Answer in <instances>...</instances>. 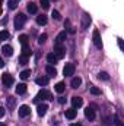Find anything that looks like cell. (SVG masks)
I'll return each instance as SVG.
<instances>
[{
	"label": "cell",
	"instance_id": "obj_23",
	"mask_svg": "<svg viewBox=\"0 0 124 126\" xmlns=\"http://www.w3.org/2000/svg\"><path fill=\"white\" fill-rule=\"evenodd\" d=\"M37 24H38V25H45V24H47V16H45V15L37 16Z\"/></svg>",
	"mask_w": 124,
	"mask_h": 126
},
{
	"label": "cell",
	"instance_id": "obj_29",
	"mask_svg": "<svg viewBox=\"0 0 124 126\" xmlns=\"http://www.w3.org/2000/svg\"><path fill=\"white\" fill-rule=\"evenodd\" d=\"M98 78H99V79H102V81H108V79H110V75H108L107 72H99Z\"/></svg>",
	"mask_w": 124,
	"mask_h": 126
},
{
	"label": "cell",
	"instance_id": "obj_14",
	"mask_svg": "<svg viewBox=\"0 0 124 126\" xmlns=\"http://www.w3.org/2000/svg\"><path fill=\"white\" fill-rule=\"evenodd\" d=\"M66 38H67V32H66V31L60 32V34L57 35V38H56V44H62V43H64V41H66Z\"/></svg>",
	"mask_w": 124,
	"mask_h": 126
},
{
	"label": "cell",
	"instance_id": "obj_11",
	"mask_svg": "<svg viewBox=\"0 0 124 126\" xmlns=\"http://www.w3.org/2000/svg\"><path fill=\"white\" fill-rule=\"evenodd\" d=\"M72 104H73V109H79V107H82L83 100L80 97H72Z\"/></svg>",
	"mask_w": 124,
	"mask_h": 126
},
{
	"label": "cell",
	"instance_id": "obj_37",
	"mask_svg": "<svg viewBox=\"0 0 124 126\" xmlns=\"http://www.w3.org/2000/svg\"><path fill=\"white\" fill-rule=\"evenodd\" d=\"M118 47H120V50H123V40L121 38H118Z\"/></svg>",
	"mask_w": 124,
	"mask_h": 126
},
{
	"label": "cell",
	"instance_id": "obj_21",
	"mask_svg": "<svg viewBox=\"0 0 124 126\" xmlns=\"http://www.w3.org/2000/svg\"><path fill=\"white\" fill-rule=\"evenodd\" d=\"M35 82H37L38 85H47V84H48V78H47V76H39V78L35 79Z\"/></svg>",
	"mask_w": 124,
	"mask_h": 126
},
{
	"label": "cell",
	"instance_id": "obj_7",
	"mask_svg": "<svg viewBox=\"0 0 124 126\" xmlns=\"http://www.w3.org/2000/svg\"><path fill=\"white\" fill-rule=\"evenodd\" d=\"M91 16L88 15V13H83L82 15V30H88L89 28V25H91Z\"/></svg>",
	"mask_w": 124,
	"mask_h": 126
},
{
	"label": "cell",
	"instance_id": "obj_44",
	"mask_svg": "<svg viewBox=\"0 0 124 126\" xmlns=\"http://www.w3.org/2000/svg\"><path fill=\"white\" fill-rule=\"evenodd\" d=\"M54 1H57V0H54Z\"/></svg>",
	"mask_w": 124,
	"mask_h": 126
},
{
	"label": "cell",
	"instance_id": "obj_42",
	"mask_svg": "<svg viewBox=\"0 0 124 126\" xmlns=\"http://www.w3.org/2000/svg\"><path fill=\"white\" fill-rule=\"evenodd\" d=\"M1 3H3V0H0V6H1Z\"/></svg>",
	"mask_w": 124,
	"mask_h": 126
},
{
	"label": "cell",
	"instance_id": "obj_33",
	"mask_svg": "<svg viewBox=\"0 0 124 126\" xmlns=\"http://www.w3.org/2000/svg\"><path fill=\"white\" fill-rule=\"evenodd\" d=\"M26 63H28V57L22 54V56L19 57V64H26Z\"/></svg>",
	"mask_w": 124,
	"mask_h": 126
},
{
	"label": "cell",
	"instance_id": "obj_8",
	"mask_svg": "<svg viewBox=\"0 0 124 126\" xmlns=\"http://www.w3.org/2000/svg\"><path fill=\"white\" fill-rule=\"evenodd\" d=\"M31 114V109H29V106H21L19 107V117H26V116H29Z\"/></svg>",
	"mask_w": 124,
	"mask_h": 126
},
{
	"label": "cell",
	"instance_id": "obj_31",
	"mask_svg": "<svg viewBox=\"0 0 124 126\" xmlns=\"http://www.w3.org/2000/svg\"><path fill=\"white\" fill-rule=\"evenodd\" d=\"M39 3H41L42 9H48L50 7V0H39Z\"/></svg>",
	"mask_w": 124,
	"mask_h": 126
},
{
	"label": "cell",
	"instance_id": "obj_3",
	"mask_svg": "<svg viewBox=\"0 0 124 126\" xmlns=\"http://www.w3.org/2000/svg\"><path fill=\"white\" fill-rule=\"evenodd\" d=\"M54 54L59 57V59H62L66 56V47L63 46V44H54Z\"/></svg>",
	"mask_w": 124,
	"mask_h": 126
},
{
	"label": "cell",
	"instance_id": "obj_6",
	"mask_svg": "<svg viewBox=\"0 0 124 126\" xmlns=\"http://www.w3.org/2000/svg\"><path fill=\"white\" fill-rule=\"evenodd\" d=\"M63 73H64V76H72V75H74V64H73V63H66V66H64V69H63Z\"/></svg>",
	"mask_w": 124,
	"mask_h": 126
},
{
	"label": "cell",
	"instance_id": "obj_40",
	"mask_svg": "<svg viewBox=\"0 0 124 126\" xmlns=\"http://www.w3.org/2000/svg\"><path fill=\"white\" fill-rule=\"evenodd\" d=\"M70 126H82V125H80V123H72Z\"/></svg>",
	"mask_w": 124,
	"mask_h": 126
},
{
	"label": "cell",
	"instance_id": "obj_34",
	"mask_svg": "<svg viewBox=\"0 0 124 126\" xmlns=\"http://www.w3.org/2000/svg\"><path fill=\"white\" fill-rule=\"evenodd\" d=\"M91 93H92L93 95H99V94H101V90H99V88H96V87H92V88H91Z\"/></svg>",
	"mask_w": 124,
	"mask_h": 126
},
{
	"label": "cell",
	"instance_id": "obj_20",
	"mask_svg": "<svg viewBox=\"0 0 124 126\" xmlns=\"http://www.w3.org/2000/svg\"><path fill=\"white\" fill-rule=\"evenodd\" d=\"M80 84H82V79L77 76V78H73L72 79V82H70V85H72V88H79L80 87Z\"/></svg>",
	"mask_w": 124,
	"mask_h": 126
},
{
	"label": "cell",
	"instance_id": "obj_17",
	"mask_svg": "<svg viewBox=\"0 0 124 126\" xmlns=\"http://www.w3.org/2000/svg\"><path fill=\"white\" fill-rule=\"evenodd\" d=\"M26 10H28L29 13H37V12H38V7H37V4H35L34 1H29L28 6H26Z\"/></svg>",
	"mask_w": 124,
	"mask_h": 126
},
{
	"label": "cell",
	"instance_id": "obj_13",
	"mask_svg": "<svg viewBox=\"0 0 124 126\" xmlns=\"http://www.w3.org/2000/svg\"><path fill=\"white\" fill-rule=\"evenodd\" d=\"M47 110H48V106H47V104H39V106L37 107V113H38V116H44V114L47 113Z\"/></svg>",
	"mask_w": 124,
	"mask_h": 126
},
{
	"label": "cell",
	"instance_id": "obj_10",
	"mask_svg": "<svg viewBox=\"0 0 124 126\" xmlns=\"http://www.w3.org/2000/svg\"><path fill=\"white\" fill-rule=\"evenodd\" d=\"M6 106H7L9 110H13L15 106H16V98H15L13 95H9V97L6 98Z\"/></svg>",
	"mask_w": 124,
	"mask_h": 126
},
{
	"label": "cell",
	"instance_id": "obj_30",
	"mask_svg": "<svg viewBox=\"0 0 124 126\" xmlns=\"http://www.w3.org/2000/svg\"><path fill=\"white\" fill-rule=\"evenodd\" d=\"M51 16H53V19H56V21H60V19H62V16H60V12H59V10H53Z\"/></svg>",
	"mask_w": 124,
	"mask_h": 126
},
{
	"label": "cell",
	"instance_id": "obj_12",
	"mask_svg": "<svg viewBox=\"0 0 124 126\" xmlns=\"http://www.w3.org/2000/svg\"><path fill=\"white\" fill-rule=\"evenodd\" d=\"M76 114H77V110H76V109H69V110L64 111V116H66L67 119H70V120H73V119L76 117Z\"/></svg>",
	"mask_w": 124,
	"mask_h": 126
},
{
	"label": "cell",
	"instance_id": "obj_22",
	"mask_svg": "<svg viewBox=\"0 0 124 126\" xmlns=\"http://www.w3.org/2000/svg\"><path fill=\"white\" fill-rule=\"evenodd\" d=\"M54 88H56V91L59 94H62V93H64V90H66V85H64V82H57Z\"/></svg>",
	"mask_w": 124,
	"mask_h": 126
},
{
	"label": "cell",
	"instance_id": "obj_4",
	"mask_svg": "<svg viewBox=\"0 0 124 126\" xmlns=\"http://www.w3.org/2000/svg\"><path fill=\"white\" fill-rule=\"evenodd\" d=\"M1 82H3L4 87H10V85H13L15 79H13V76L10 73H3L1 75Z\"/></svg>",
	"mask_w": 124,
	"mask_h": 126
},
{
	"label": "cell",
	"instance_id": "obj_9",
	"mask_svg": "<svg viewBox=\"0 0 124 126\" xmlns=\"http://www.w3.org/2000/svg\"><path fill=\"white\" fill-rule=\"evenodd\" d=\"M1 53H3L4 56H7V57H12V56H13V47L9 46V44H4V46L1 47Z\"/></svg>",
	"mask_w": 124,
	"mask_h": 126
},
{
	"label": "cell",
	"instance_id": "obj_36",
	"mask_svg": "<svg viewBox=\"0 0 124 126\" xmlns=\"http://www.w3.org/2000/svg\"><path fill=\"white\" fill-rule=\"evenodd\" d=\"M4 113H6V109H4V107H0V117H3Z\"/></svg>",
	"mask_w": 124,
	"mask_h": 126
},
{
	"label": "cell",
	"instance_id": "obj_5",
	"mask_svg": "<svg viewBox=\"0 0 124 126\" xmlns=\"http://www.w3.org/2000/svg\"><path fill=\"white\" fill-rule=\"evenodd\" d=\"M92 38H93L95 47H96V48H102V41H101V35H99V31H98V30H93Z\"/></svg>",
	"mask_w": 124,
	"mask_h": 126
},
{
	"label": "cell",
	"instance_id": "obj_32",
	"mask_svg": "<svg viewBox=\"0 0 124 126\" xmlns=\"http://www.w3.org/2000/svg\"><path fill=\"white\" fill-rule=\"evenodd\" d=\"M45 40H47V34L39 35V38H38V44H44V43H45Z\"/></svg>",
	"mask_w": 124,
	"mask_h": 126
},
{
	"label": "cell",
	"instance_id": "obj_16",
	"mask_svg": "<svg viewBox=\"0 0 124 126\" xmlns=\"http://www.w3.org/2000/svg\"><path fill=\"white\" fill-rule=\"evenodd\" d=\"M85 116H86V119L93 120V119H95V110H92V107H88V109L85 110Z\"/></svg>",
	"mask_w": 124,
	"mask_h": 126
},
{
	"label": "cell",
	"instance_id": "obj_25",
	"mask_svg": "<svg viewBox=\"0 0 124 126\" xmlns=\"http://www.w3.org/2000/svg\"><path fill=\"white\" fill-rule=\"evenodd\" d=\"M31 47H29V46H28V44H26V46H22V54H24V56H26V57H29V56H31Z\"/></svg>",
	"mask_w": 124,
	"mask_h": 126
},
{
	"label": "cell",
	"instance_id": "obj_24",
	"mask_svg": "<svg viewBox=\"0 0 124 126\" xmlns=\"http://www.w3.org/2000/svg\"><path fill=\"white\" fill-rule=\"evenodd\" d=\"M18 40H19V43H21L22 46H26V44H28L29 37H28L26 34H22V35H19V38H18Z\"/></svg>",
	"mask_w": 124,
	"mask_h": 126
},
{
	"label": "cell",
	"instance_id": "obj_2",
	"mask_svg": "<svg viewBox=\"0 0 124 126\" xmlns=\"http://www.w3.org/2000/svg\"><path fill=\"white\" fill-rule=\"evenodd\" d=\"M41 100H54V98H53L51 93H48V91H39V93L37 94V97L34 98V101L38 103V101H41Z\"/></svg>",
	"mask_w": 124,
	"mask_h": 126
},
{
	"label": "cell",
	"instance_id": "obj_15",
	"mask_svg": "<svg viewBox=\"0 0 124 126\" xmlns=\"http://www.w3.org/2000/svg\"><path fill=\"white\" fill-rule=\"evenodd\" d=\"M47 60H48V63H50V64H53V66H54L56 63L59 62V57H57L54 53H50V54H47Z\"/></svg>",
	"mask_w": 124,
	"mask_h": 126
},
{
	"label": "cell",
	"instance_id": "obj_27",
	"mask_svg": "<svg viewBox=\"0 0 124 126\" xmlns=\"http://www.w3.org/2000/svg\"><path fill=\"white\" fill-rule=\"evenodd\" d=\"M29 75H31V70H29V69H25V70H22V72L19 73V76H21L22 79H28Z\"/></svg>",
	"mask_w": 124,
	"mask_h": 126
},
{
	"label": "cell",
	"instance_id": "obj_39",
	"mask_svg": "<svg viewBox=\"0 0 124 126\" xmlns=\"http://www.w3.org/2000/svg\"><path fill=\"white\" fill-rule=\"evenodd\" d=\"M3 66H4V62H3V59L0 57V67H3Z\"/></svg>",
	"mask_w": 124,
	"mask_h": 126
},
{
	"label": "cell",
	"instance_id": "obj_18",
	"mask_svg": "<svg viewBox=\"0 0 124 126\" xmlns=\"http://www.w3.org/2000/svg\"><path fill=\"white\" fill-rule=\"evenodd\" d=\"M25 93H26V85H25V84H19V85L16 87V94L24 95Z\"/></svg>",
	"mask_w": 124,
	"mask_h": 126
},
{
	"label": "cell",
	"instance_id": "obj_41",
	"mask_svg": "<svg viewBox=\"0 0 124 126\" xmlns=\"http://www.w3.org/2000/svg\"><path fill=\"white\" fill-rule=\"evenodd\" d=\"M0 126H6V125H4V123H1V122H0Z\"/></svg>",
	"mask_w": 124,
	"mask_h": 126
},
{
	"label": "cell",
	"instance_id": "obj_28",
	"mask_svg": "<svg viewBox=\"0 0 124 126\" xmlns=\"http://www.w3.org/2000/svg\"><path fill=\"white\" fill-rule=\"evenodd\" d=\"M18 3H19V0H9V9L15 10L18 7Z\"/></svg>",
	"mask_w": 124,
	"mask_h": 126
},
{
	"label": "cell",
	"instance_id": "obj_19",
	"mask_svg": "<svg viewBox=\"0 0 124 126\" xmlns=\"http://www.w3.org/2000/svg\"><path fill=\"white\" fill-rule=\"evenodd\" d=\"M45 70H47V73H48L50 76H56V75H57V70H56V67H54L53 64H48V66L45 67Z\"/></svg>",
	"mask_w": 124,
	"mask_h": 126
},
{
	"label": "cell",
	"instance_id": "obj_1",
	"mask_svg": "<svg viewBox=\"0 0 124 126\" xmlns=\"http://www.w3.org/2000/svg\"><path fill=\"white\" fill-rule=\"evenodd\" d=\"M26 19H28V16H26V15H24V13H19V15H16V16H15V21H13V25H15V28H16V30H21V28L25 25Z\"/></svg>",
	"mask_w": 124,
	"mask_h": 126
},
{
	"label": "cell",
	"instance_id": "obj_38",
	"mask_svg": "<svg viewBox=\"0 0 124 126\" xmlns=\"http://www.w3.org/2000/svg\"><path fill=\"white\" fill-rule=\"evenodd\" d=\"M59 103H60V104H64V103H66V98H64V97H60V98H59Z\"/></svg>",
	"mask_w": 124,
	"mask_h": 126
},
{
	"label": "cell",
	"instance_id": "obj_43",
	"mask_svg": "<svg viewBox=\"0 0 124 126\" xmlns=\"http://www.w3.org/2000/svg\"><path fill=\"white\" fill-rule=\"evenodd\" d=\"M0 16H1V7H0Z\"/></svg>",
	"mask_w": 124,
	"mask_h": 126
},
{
	"label": "cell",
	"instance_id": "obj_26",
	"mask_svg": "<svg viewBox=\"0 0 124 126\" xmlns=\"http://www.w3.org/2000/svg\"><path fill=\"white\" fill-rule=\"evenodd\" d=\"M9 37H10V32L7 31V30H3V31H0V40H1V41L7 40Z\"/></svg>",
	"mask_w": 124,
	"mask_h": 126
},
{
	"label": "cell",
	"instance_id": "obj_35",
	"mask_svg": "<svg viewBox=\"0 0 124 126\" xmlns=\"http://www.w3.org/2000/svg\"><path fill=\"white\" fill-rule=\"evenodd\" d=\"M114 123H115V126H123V122L120 120V117L115 114V117H114Z\"/></svg>",
	"mask_w": 124,
	"mask_h": 126
}]
</instances>
